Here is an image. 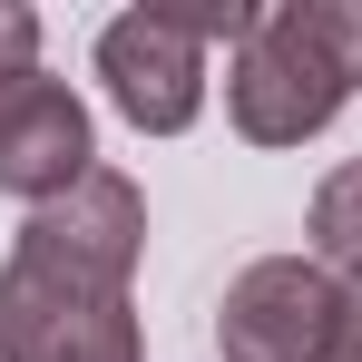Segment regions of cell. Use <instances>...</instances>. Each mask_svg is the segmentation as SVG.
<instances>
[{"label": "cell", "instance_id": "6da1fadb", "mask_svg": "<svg viewBox=\"0 0 362 362\" xmlns=\"http://www.w3.org/2000/svg\"><path fill=\"white\" fill-rule=\"evenodd\" d=\"M362 88V0H274L226 49V118L245 147H303Z\"/></svg>", "mask_w": 362, "mask_h": 362}, {"label": "cell", "instance_id": "7a4b0ae2", "mask_svg": "<svg viewBox=\"0 0 362 362\" xmlns=\"http://www.w3.org/2000/svg\"><path fill=\"white\" fill-rule=\"evenodd\" d=\"M245 0L226 10H118L98 30V78H108V108L137 137H186L206 118V49L245 40Z\"/></svg>", "mask_w": 362, "mask_h": 362}, {"label": "cell", "instance_id": "3957f363", "mask_svg": "<svg viewBox=\"0 0 362 362\" xmlns=\"http://www.w3.org/2000/svg\"><path fill=\"white\" fill-rule=\"evenodd\" d=\"M0 362H147L137 294L59 274V264L10 245V264H0Z\"/></svg>", "mask_w": 362, "mask_h": 362}, {"label": "cell", "instance_id": "277c9868", "mask_svg": "<svg viewBox=\"0 0 362 362\" xmlns=\"http://www.w3.org/2000/svg\"><path fill=\"white\" fill-rule=\"evenodd\" d=\"M353 284H333L313 255H255L216 303V353L226 362H343Z\"/></svg>", "mask_w": 362, "mask_h": 362}, {"label": "cell", "instance_id": "5b68a950", "mask_svg": "<svg viewBox=\"0 0 362 362\" xmlns=\"http://www.w3.org/2000/svg\"><path fill=\"white\" fill-rule=\"evenodd\" d=\"M88 167H98L88 98H78L69 78H49V69L10 78V88H0V196H20V206L40 216V206H59Z\"/></svg>", "mask_w": 362, "mask_h": 362}, {"label": "cell", "instance_id": "8992f818", "mask_svg": "<svg viewBox=\"0 0 362 362\" xmlns=\"http://www.w3.org/2000/svg\"><path fill=\"white\" fill-rule=\"evenodd\" d=\"M10 245L40 255V264H59V274H88V284H137V255H147V196H137V177H118V167H88L59 206H40Z\"/></svg>", "mask_w": 362, "mask_h": 362}, {"label": "cell", "instance_id": "52a82bcc", "mask_svg": "<svg viewBox=\"0 0 362 362\" xmlns=\"http://www.w3.org/2000/svg\"><path fill=\"white\" fill-rule=\"evenodd\" d=\"M303 235H313V264H323L333 284H353V294H362V157H353V167H333V177L313 186Z\"/></svg>", "mask_w": 362, "mask_h": 362}, {"label": "cell", "instance_id": "ba28073f", "mask_svg": "<svg viewBox=\"0 0 362 362\" xmlns=\"http://www.w3.org/2000/svg\"><path fill=\"white\" fill-rule=\"evenodd\" d=\"M40 69V10L30 0H0V88Z\"/></svg>", "mask_w": 362, "mask_h": 362}, {"label": "cell", "instance_id": "9c48e42d", "mask_svg": "<svg viewBox=\"0 0 362 362\" xmlns=\"http://www.w3.org/2000/svg\"><path fill=\"white\" fill-rule=\"evenodd\" d=\"M343 362H362V294H353V323H343Z\"/></svg>", "mask_w": 362, "mask_h": 362}]
</instances>
